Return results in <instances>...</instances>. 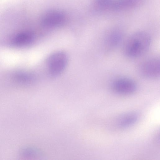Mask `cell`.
I'll return each instance as SVG.
<instances>
[{
    "mask_svg": "<svg viewBox=\"0 0 160 160\" xmlns=\"http://www.w3.org/2000/svg\"><path fill=\"white\" fill-rule=\"evenodd\" d=\"M141 0H114L113 9L119 10L130 8L138 5Z\"/></svg>",
    "mask_w": 160,
    "mask_h": 160,
    "instance_id": "ba28073f",
    "label": "cell"
},
{
    "mask_svg": "<svg viewBox=\"0 0 160 160\" xmlns=\"http://www.w3.org/2000/svg\"><path fill=\"white\" fill-rule=\"evenodd\" d=\"M139 118V114L135 112H130L121 116L116 122L117 127L120 129L129 128L136 123Z\"/></svg>",
    "mask_w": 160,
    "mask_h": 160,
    "instance_id": "52a82bcc",
    "label": "cell"
},
{
    "mask_svg": "<svg viewBox=\"0 0 160 160\" xmlns=\"http://www.w3.org/2000/svg\"><path fill=\"white\" fill-rule=\"evenodd\" d=\"M114 1V0H94V4L98 9H112Z\"/></svg>",
    "mask_w": 160,
    "mask_h": 160,
    "instance_id": "9c48e42d",
    "label": "cell"
},
{
    "mask_svg": "<svg viewBox=\"0 0 160 160\" xmlns=\"http://www.w3.org/2000/svg\"><path fill=\"white\" fill-rule=\"evenodd\" d=\"M66 20V17L62 12L56 10H50L42 16L41 22L44 27L54 28L63 25Z\"/></svg>",
    "mask_w": 160,
    "mask_h": 160,
    "instance_id": "5b68a950",
    "label": "cell"
},
{
    "mask_svg": "<svg viewBox=\"0 0 160 160\" xmlns=\"http://www.w3.org/2000/svg\"><path fill=\"white\" fill-rule=\"evenodd\" d=\"M152 38L148 33L142 31L135 32L126 40L123 47V52L131 58L140 57L143 55L149 48Z\"/></svg>",
    "mask_w": 160,
    "mask_h": 160,
    "instance_id": "6da1fadb",
    "label": "cell"
},
{
    "mask_svg": "<svg viewBox=\"0 0 160 160\" xmlns=\"http://www.w3.org/2000/svg\"><path fill=\"white\" fill-rule=\"evenodd\" d=\"M138 70L143 77L149 79H157L160 75V62L157 57H151L142 62Z\"/></svg>",
    "mask_w": 160,
    "mask_h": 160,
    "instance_id": "7a4b0ae2",
    "label": "cell"
},
{
    "mask_svg": "<svg viewBox=\"0 0 160 160\" xmlns=\"http://www.w3.org/2000/svg\"><path fill=\"white\" fill-rule=\"evenodd\" d=\"M47 61L49 73L52 76H56L61 73L65 68L68 58L64 52L58 51L51 54Z\"/></svg>",
    "mask_w": 160,
    "mask_h": 160,
    "instance_id": "3957f363",
    "label": "cell"
},
{
    "mask_svg": "<svg viewBox=\"0 0 160 160\" xmlns=\"http://www.w3.org/2000/svg\"><path fill=\"white\" fill-rule=\"evenodd\" d=\"M122 39L123 35L120 30L114 29L109 31L105 36L103 41L105 51L109 52L114 50L121 44Z\"/></svg>",
    "mask_w": 160,
    "mask_h": 160,
    "instance_id": "8992f818",
    "label": "cell"
},
{
    "mask_svg": "<svg viewBox=\"0 0 160 160\" xmlns=\"http://www.w3.org/2000/svg\"><path fill=\"white\" fill-rule=\"evenodd\" d=\"M110 87L113 92L121 95L132 94L138 88L137 84L134 80L126 77L115 79L112 82Z\"/></svg>",
    "mask_w": 160,
    "mask_h": 160,
    "instance_id": "277c9868",
    "label": "cell"
}]
</instances>
